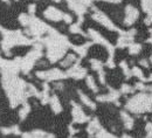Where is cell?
<instances>
[{
  "label": "cell",
  "instance_id": "1",
  "mask_svg": "<svg viewBox=\"0 0 152 138\" xmlns=\"http://www.w3.org/2000/svg\"><path fill=\"white\" fill-rule=\"evenodd\" d=\"M37 76L39 79L45 80V81H56V80L66 79L68 75L57 68H53V69L46 70V72H37Z\"/></svg>",
  "mask_w": 152,
  "mask_h": 138
},
{
  "label": "cell",
  "instance_id": "2",
  "mask_svg": "<svg viewBox=\"0 0 152 138\" xmlns=\"http://www.w3.org/2000/svg\"><path fill=\"white\" fill-rule=\"evenodd\" d=\"M94 11H95V13L93 14V19H95L97 22H99L102 26L107 27L108 29H111V31H118V28L115 26L114 23L111 22V20L109 19L104 13H102V12L97 11L95 7H94Z\"/></svg>",
  "mask_w": 152,
  "mask_h": 138
},
{
  "label": "cell",
  "instance_id": "3",
  "mask_svg": "<svg viewBox=\"0 0 152 138\" xmlns=\"http://www.w3.org/2000/svg\"><path fill=\"white\" fill-rule=\"evenodd\" d=\"M72 114H73V119H74L75 123H84V122L89 120V117L82 111L81 107H78L75 102H73V111H72Z\"/></svg>",
  "mask_w": 152,
  "mask_h": 138
},
{
  "label": "cell",
  "instance_id": "4",
  "mask_svg": "<svg viewBox=\"0 0 152 138\" xmlns=\"http://www.w3.org/2000/svg\"><path fill=\"white\" fill-rule=\"evenodd\" d=\"M45 18L48 20H53V21H58V20H63L64 13L61 12L60 9H57L55 7H48L45 13H43Z\"/></svg>",
  "mask_w": 152,
  "mask_h": 138
},
{
  "label": "cell",
  "instance_id": "5",
  "mask_svg": "<svg viewBox=\"0 0 152 138\" xmlns=\"http://www.w3.org/2000/svg\"><path fill=\"white\" fill-rule=\"evenodd\" d=\"M126 18H125V25L130 26L136 21V19L138 18V11L132 7V6H128L126 7Z\"/></svg>",
  "mask_w": 152,
  "mask_h": 138
},
{
  "label": "cell",
  "instance_id": "6",
  "mask_svg": "<svg viewBox=\"0 0 152 138\" xmlns=\"http://www.w3.org/2000/svg\"><path fill=\"white\" fill-rule=\"evenodd\" d=\"M49 103H50V107H52V110L55 112V114H58L62 111V105L60 103V99H57L56 95H53L50 99H49Z\"/></svg>",
  "mask_w": 152,
  "mask_h": 138
},
{
  "label": "cell",
  "instance_id": "7",
  "mask_svg": "<svg viewBox=\"0 0 152 138\" xmlns=\"http://www.w3.org/2000/svg\"><path fill=\"white\" fill-rule=\"evenodd\" d=\"M99 129H101L99 122H98L97 118H95L89 123V125H88V128H87V131H88V134H89L90 136H93L94 134H97V132L99 131Z\"/></svg>",
  "mask_w": 152,
  "mask_h": 138
},
{
  "label": "cell",
  "instance_id": "8",
  "mask_svg": "<svg viewBox=\"0 0 152 138\" xmlns=\"http://www.w3.org/2000/svg\"><path fill=\"white\" fill-rule=\"evenodd\" d=\"M89 46H91V43H86L83 46H72V47H73V49L75 50L81 58H84L86 54H87V52H88Z\"/></svg>",
  "mask_w": 152,
  "mask_h": 138
},
{
  "label": "cell",
  "instance_id": "9",
  "mask_svg": "<svg viewBox=\"0 0 152 138\" xmlns=\"http://www.w3.org/2000/svg\"><path fill=\"white\" fill-rule=\"evenodd\" d=\"M78 96H80V99L81 101L86 104V105H88L90 109H93V110H95L96 109V104L91 101L90 99H88L86 95H84V93H82V91H78Z\"/></svg>",
  "mask_w": 152,
  "mask_h": 138
},
{
  "label": "cell",
  "instance_id": "10",
  "mask_svg": "<svg viewBox=\"0 0 152 138\" xmlns=\"http://www.w3.org/2000/svg\"><path fill=\"white\" fill-rule=\"evenodd\" d=\"M121 116H122V118H123V122H124V125H125V128L126 129H132L133 126V119L125 112V111H122V114H121Z\"/></svg>",
  "mask_w": 152,
  "mask_h": 138
},
{
  "label": "cell",
  "instance_id": "11",
  "mask_svg": "<svg viewBox=\"0 0 152 138\" xmlns=\"http://www.w3.org/2000/svg\"><path fill=\"white\" fill-rule=\"evenodd\" d=\"M31 111V107H29V104L27 103V102H25V103H22V109L19 111V117L21 120H23V119L27 117V115H28V112Z\"/></svg>",
  "mask_w": 152,
  "mask_h": 138
},
{
  "label": "cell",
  "instance_id": "12",
  "mask_svg": "<svg viewBox=\"0 0 152 138\" xmlns=\"http://www.w3.org/2000/svg\"><path fill=\"white\" fill-rule=\"evenodd\" d=\"M31 18H32V17H29V15H27V14L22 13V14H20L19 15V22L23 26V27H27V26H29Z\"/></svg>",
  "mask_w": 152,
  "mask_h": 138
},
{
  "label": "cell",
  "instance_id": "13",
  "mask_svg": "<svg viewBox=\"0 0 152 138\" xmlns=\"http://www.w3.org/2000/svg\"><path fill=\"white\" fill-rule=\"evenodd\" d=\"M90 64H91V68L96 70V72H99L103 69V63L99 61V60H96V59H91L90 60Z\"/></svg>",
  "mask_w": 152,
  "mask_h": 138
},
{
  "label": "cell",
  "instance_id": "14",
  "mask_svg": "<svg viewBox=\"0 0 152 138\" xmlns=\"http://www.w3.org/2000/svg\"><path fill=\"white\" fill-rule=\"evenodd\" d=\"M87 84H88V87H89L94 93H97V91H98V88H97V85H96L93 76H90V75L87 76Z\"/></svg>",
  "mask_w": 152,
  "mask_h": 138
},
{
  "label": "cell",
  "instance_id": "15",
  "mask_svg": "<svg viewBox=\"0 0 152 138\" xmlns=\"http://www.w3.org/2000/svg\"><path fill=\"white\" fill-rule=\"evenodd\" d=\"M75 60H76V58H75V55H74V54L67 55L66 60L61 62V66H62V67H69V66H72V63H73Z\"/></svg>",
  "mask_w": 152,
  "mask_h": 138
},
{
  "label": "cell",
  "instance_id": "16",
  "mask_svg": "<svg viewBox=\"0 0 152 138\" xmlns=\"http://www.w3.org/2000/svg\"><path fill=\"white\" fill-rule=\"evenodd\" d=\"M140 49H142V46H140V45H137V43H131V45H129V53L132 54V55L139 53Z\"/></svg>",
  "mask_w": 152,
  "mask_h": 138
},
{
  "label": "cell",
  "instance_id": "17",
  "mask_svg": "<svg viewBox=\"0 0 152 138\" xmlns=\"http://www.w3.org/2000/svg\"><path fill=\"white\" fill-rule=\"evenodd\" d=\"M96 138H117L113 136L111 134H109L108 131H105V130H99L97 134H96Z\"/></svg>",
  "mask_w": 152,
  "mask_h": 138
},
{
  "label": "cell",
  "instance_id": "18",
  "mask_svg": "<svg viewBox=\"0 0 152 138\" xmlns=\"http://www.w3.org/2000/svg\"><path fill=\"white\" fill-rule=\"evenodd\" d=\"M69 31H70V33H74V34H82V35H84V33H83L82 29L80 28V25H78V23L72 25L70 28H69Z\"/></svg>",
  "mask_w": 152,
  "mask_h": 138
},
{
  "label": "cell",
  "instance_id": "19",
  "mask_svg": "<svg viewBox=\"0 0 152 138\" xmlns=\"http://www.w3.org/2000/svg\"><path fill=\"white\" fill-rule=\"evenodd\" d=\"M132 74L134 76H137V77H139L140 80H143V81H145V77L143 76V73H142V70L139 69V68H137V67H133L132 68Z\"/></svg>",
  "mask_w": 152,
  "mask_h": 138
},
{
  "label": "cell",
  "instance_id": "20",
  "mask_svg": "<svg viewBox=\"0 0 152 138\" xmlns=\"http://www.w3.org/2000/svg\"><path fill=\"white\" fill-rule=\"evenodd\" d=\"M131 91H132V89H131L128 84H123V85H122V90H121V93L126 94V93H131Z\"/></svg>",
  "mask_w": 152,
  "mask_h": 138
},
{
  "label": "cell",
  "instance_id": "21",
  "mask_svg": "<svg viewBox=\"0 0 152 138\" xmlns=\"http://www.w3.org/2000/svg\"><path fill=\"white\" fill-rule=\"evenodd\" d=\"M0 131L2 135H10V134H12V128H1Z\"/></svg>",
  "mask_w": 152,
  "mask_h": 138
},
{
  "label": "cell",
  "instance_id": "22",
  "mask_svg": "<svg viewBox=\"0 0 152 138\" xmlns=\"http://www.w3.org/2000/svg\"><path fill=\"white\" fill-rule=\"evenodd\" d=\"M63 20H64L67 23H72V21H73V18H72L69 14H66V13H64V15H63Z\"/></svg>",
  "mask_w": 152,
  "mask_h": 138
},
{
  "label": "cell",
  "instance_id": "23",
  "mask_svg": "<svg viewBox=\"0 0 152 138\" xmlns=\"http://www.w3.org/2000/svg\"><path fill=\"white\" fill-rule=\"evenodd\" d=\"M35 8H37V6H35L34 4H32V5H29V6H28V9H29V13H34V12H35Z\"/></svg>",
  "mask_w": 152,
  "mask_h": 138
},
{
  "label": "cell",
  "instance_id": "24",
  "mask_svg": "<svg viewBox=\"0 0 152 138\" xmlns=\"http://www.w3.org/2000/svg\"><path fill=\"white\" fill-rule=\"evenodd\" d=\"M139 64H142L143 67H146V68H149V62H148L146 60H142V61L139 62Z\"/></svg>",
  "mask_w": 152,
  "mask_h": 138
},
{
  "label": "cell",
  "instance_id": "25",
  "mask_svg": "<svg viewBox=\"0 0 152 138\" xmlns=\"http://www.w3.org/2000/svg\"><path fill=\"white\" fill-rule=\"evenodd\" d=\"M43 138H55V136H54V135H50V134H49V135H46V136H45Z\"/></svg>",
  "mask_w": 152,
  "mask_h": 138
},
{
  "label": "cell",
  "instance_id": "26",
  "mask_svg": "<svg viewBox=\"0 0 152 138\" xmlns=\"http://www.w3.org/2000/svg\"><path fill=\"white\" fill-rule=\"evenodd\" d=\"M105 1H109V2H119L121 0H105Z\"/></svg>",
  "mask_w": 152,
  "mask_h": 138
},
{
  "label": "cell",
  "instance_id": "27",
  "mask_svg": "<svg viewBox=\"0 0 152 138\" xmlns=\"http://www.w3.org/2000/svg\"><path fill=\"white\" fill-rule=\"evenodd\" d=\"M54 1H56V2H58V1H60V0H54Z\"/></svg>",
  "mask_w": 152,
  "mask_h": 138
},
{
  "label": "cell",
  "instance_id": "28",
  "mask_svg": "<svg viewBox=\"0 0 152 138\" xmlns=\"http://www.w3.org/2000/svg\"><path fill=\"white\" fill-rule=\"evenodd\" d=\"M15 1H17V0H15Z\"/></svg>",
  "mask_w": 152,
  "mask_h": 138
}]
</instances>
